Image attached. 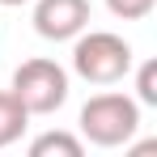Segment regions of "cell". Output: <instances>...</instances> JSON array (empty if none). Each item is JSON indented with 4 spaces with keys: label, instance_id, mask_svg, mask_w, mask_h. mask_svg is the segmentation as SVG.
Masks as SVG:
<instances>
[{
    "label": "cell",
    "instance_id": "7a4b0ae2",
    "mask_svg": "<svg viewBox=\"0 0 157 157\" xmlns=\"http://www.w3.org/2000/svg\"><path fill=\"white\" fill-rule=\"evenodd\" d=\"M72 72L89 85H119L132 72V43L115 30H81L72 38Z\"/></svg>",
    "mask_w": 157,
    "mask_h": 157
},
{
    "label": "cell",
    "instance_id": "52a82bcc",
    "mask_svg": "<svg viewBox=\"0 0 157 157\" xmlns=\"http://www.w3.org/2000/svg\"><path fill=\"white\" fill-rule=\"evenodd\" d=\"M136 102L140 106H157V59H144L136 68Z\"/></svg>",
    "mask_w": 157,
    "mask_h": 157
},
{
    "label": "cell",
    "instance_id": "ba28073f",
    "mask_svg": "<svg viewBox=\"0 0 157 157\" xmlns=\"http://www.w3.org/2000/svg\"><path fill=\"white\" fill-rule=\"evenodd\" d=\"M153 4L157 0H106V9H110L119 21H140V17H149Z\"/></svg>",
    "mask_w": 157,
    "mask_h": 157
},
{
    "label": "cell",
    "instance_id": "9c48e42d",
    "mask_svg": "<svg viewBox=\"0 0 157 157\" xmlns=\"http://www.w3.org/2000/svg\"><path fill=\"white\" fill-rule=\"evenodd\" d=\"M0 4H4V9H17V4H26V0H0Z\"/></svg>",
    "mask_w": 157,
    "mask_h": 157
},
{
    "label": "cell",
    "instance_id": "5b68a950",
    "mask_svg": "<svg viewBox=\"0 0 157 157\" xmlns=\"http://www.w3.org/2000/svg\"><path fill=\"white\" fill-rule=\"evenodd\" d=\"M26 123H30V110L13 98V89H0V149L17 144L21 132H26Z\"/></svg>",
    "mask_w": 157,
    "mask_h": 157
},
{
    "label": "cell",
    "instance_id": "277c9868",
    "mask_svg": "<svg viewBox=\"0 0 157 157\" xmlns=\"http://www.w3.org/2000/svg\"><path fill=\"white\" fill-rule=\"evenodd\" d=\"M89 26V0H38L34 4V30L47 43H68Z\"/></svg>",
    "mask_w": 157,
    "mask_h": 157
},
{
    "label": "cell",
    "instance_id": "3957f363",
    "mask_svg": "<svg viewBox=\"0 0 157 157\" xmlns=\"http://www.w3.org/2000/svg\"><path fill=\"white\" fill-rule=\"evenodd\" d=\"M13 98L26 106L30 115H55L68 102V72L55 59L34 55V59H26L13 72Z\"/></svg>",
    "mask_w": 157,
    "mask_h": 157
},
{
    "label": "cell",
    "instance_id": "6da1fadb",
    "mask_svg": "<svg viewBox=\"0 0 157 157\" xmlns=\"http://www.w3.org/2000/svg\"><path fill=\"white\" fill-rule=\"evenodd\" d=\"M77 123H81V140H89L98 149H115V144H128L136 136V128H140V102L132 94L106 89V94H94L81 106Z\"/></svg>",
    "mask_w": 157,
    "mask_h": 157
},
{
    "label": "cell",
    "instance_id": "8992f818",
    "mask_svg": "<svg viewBox=\"0 0 157 157\" xmlns=\"http://www.w3.org/2000/svg\"><path fill=\"white\" fill-rule=\"evenodd\" d=\"M85 153V140L72 132H43L30 140V157H81Z\"/></svg>",
    "mask_w": 157,
    "mask_h": 157
}]
</instances>
